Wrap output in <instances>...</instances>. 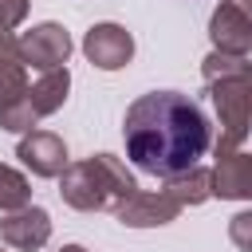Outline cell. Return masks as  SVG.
I'll return each mask as SVG.
<instances>
[{
	"label": "cell",
	"mask_w": 252,
	"mask_h": 252,
	"mask_svg": "<svg viewBox=\"0 0 252 252\" xmlns=\"http://www.w3.org/2000/svg\"><path fill=\"white\" fill-rule=\"evenodd\" d=\"M126 158L150 177H177L209 150V118L181 91H150L126 106Z\"/></svg>",
	"instance_id": "cell-1"
}]
</instances>
